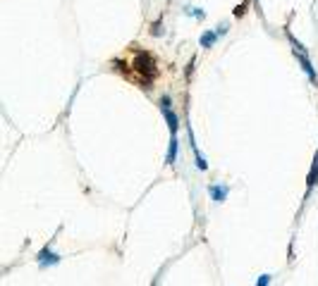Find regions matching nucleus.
I'll return each mask as SVG.
<instances>
[{"label": "nucleus", "instance_id": "1", "mask_svg": "<svg viewBox=\"0 0 318 286\" xmlns=\"http://www.w3.org/2000/svg\"><path fill=\"white\" fill-rule=\"evenodd\" d=\"M132 67H134V72L144 74L146 79H151L155 74V57L151 53H146V50H136V57H134V62H132Z\"/></svg>", "mask_w": 318, "mask_h": 286}, {"label": "nucleus", "instance_id": "2", "mask_svg": "<svg viewBox=\"0 0 318 286\" xmlns=\"http://www.w3.org/2000/svg\"><path fill=\"white\" fill-rule=\"evenodd\" d=\"M161 110H163L165 119H168L170 136H177V129H180V117H177L173 110H170V98H168V96H163V98H161Z\"/></svg>", "mask_w": 318, "mask_h": 286}, {"label": "nucleus", "instance_id": "3", "mask_svg": "<svg viewBox=\"0 0 318 286\" xmlns=\"http://www.w3.org/2000/svg\"><path fill=\"white\" fill-rule=\"evenodd\" d=\"M36 260H38V265H41V267H48V265H58V262H60V255H58V253H53V250H50V246H45V248L38 250Z\"/></svg>", "mask_w": 318, "mask_h": 286}, {"label": "nucleus", "instance_id": "4", "mask_svg": "<svg viewBox=\"0 0 318 286\" xmlns=\"http://www.w3.org/2000/svg\"><path fill=\"white\" fill-rule=\"evenodd\" d=\"M294 55H297V60H299V62H301V69H304V72H306V74H309L311 84H313V86H316V84H318V77H316V72H313V67H311V60H309V55H304V53H297V50H294Z\"/></svg>", "mask_w": 318, "mask_h": 286}, {"label": "nucleus", "instance_id": "5", "mask_svg": "<svg viewBox=\"0 0 318 286\" xmlns=\"http://www.w3.org/2000/svg\"><path fill=\"white\" fill-rule=\"evenodd\" d=\"M208 193H210V198L216 200V203H223L227 198V193H230V188L227 186H218V184H213V186L208 188Z\"/></svg>", "mask_w": 318, "mask_h": 286}, {"label": "nucleus", "instance_id": "6", "mask_svg": "<svg viewBox=\"0 0 318 286\" xmlns=\"http://www.w3.org/2000/svg\"><path fill=\"white\" fill-rule=\"evenodd\" d=\"M218 31H206V34L201 36V48H213L216 41H218Z\"/></svg>", "mask_w": 318, "mask_h": 286}, {"label": "nucleus", "instance_id": "7", "mask_svg": "<svg viewBox=\"0 0 318 286\" xmlns=\"http://www.w3.org/2000/svg\"><path fill=\"white\" fill-rule=\"evenodd\" d=\"M165 162H168V165H175V162H177V136L170 138V148H168V158H165Z\"/></svg>", "mask_w": 318, "mask_h": 286}, {"label": "nucleus", "instance_id": "8", "mask_svg": "<svg viewBox=\"0 0 318 286\" xmlns=\"http://www.w3.org/2000/svg\"><path fill=\"white\" fill-rule=\"evenodd\" d=\"M316 184H318V158L313 160V167H311V174H309V191L316 186Z\"/></svg>", "mask_w": 318, "mask_h": 286}, {"label": "nucleus", "instance_id": "9", "mask_svg": "<svg viewBox=\"0 0 318 286\" xmlns=\"http://www.w3.org/2000/svg\"><path fill=\"white\" fill-rule=\"evenodd\" d=\"M161 27H163V22L158 19L155 24H151V34H153V36H161V34H163V29H161Z\"/></svg>", "mask_w": 318, "mask_h": 286}, {"label": "nucleus", "instance_id": "10", "mask_svg": "<svg viewBox=\"0 0 318 286\" xmlns=\"http://www.w3.org/2000/svg\"><path fill=\"white\" fill-rule=\"evenodd\" d=\"M256 286H271V274H261L258 277V284Z\"/></svg>", "mask_w": 318, "mask_h": 286}]
</instances>
